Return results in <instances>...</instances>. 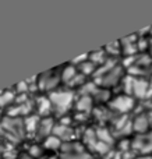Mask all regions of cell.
I'll list each match as a JSON object with an SVG mask.
<instances>
[{
    "label": "cell",
    "instance_id": "cell-1",
    "mask_svg": "<svg viewBox=\"0 0 152 159\" xmlns=\"http://www.w3.org/2000/svg\"><path fill=\"white\" fill-rule=\"evenodd\" d=\"M49 99H50V102H52V105L55 106L56 112L63 113V112H66L70 107V105L73 103V101H74V93L70 92V91L59 89V91H53V92L50 93Z\"/></svg>",
    "mask_w": 152,
    "mask_h": 159
},
{
    "label": "cell",
    "instance_id": "cell-2",
    "mask_svg": "<svg viewBox=\"0 0 152 159\" xmlns=\"http://www.w3.org/2000/svg\"><path fill=\"white\" fill-rule=\"evenodd\" d=\"M110 105H112V107H114V109L119 110V112H127V110H130L131 107H133L134 101H133V98H130V96L122 95V96L114 98Z\"/></svg>",
    "mask_w": 152,
    "mask_h": 159
},
{
    "label": "cell",
    "instance_id": "cell-3",
    "mask_svg": "<svg viewBox=\"0 0 152 159\" xmlns=\"http://www.w3.org/2000/svg\"><path fill=\"white\" fill-rule=\"evenodd\" d=\"M120 73H122V70H120L119 67H113V69L108 70V71H106L103 75H101V77H102V78H101V82H102L103 85L114 84L116 81H119Z\"/></svg>",
    "mask_w": 152,
    "mask_h": 159
},
{
    "label": "cell",
    "instance_id": "cell-4",
    "mask_svg": "<svg viewBox=\"0 0 152 159\" xmlns=\"http://www.w3.org/2000/svg\"><path fill=\"white\" fill-rule=\"evenodd\" d=\"M148 92V82L145 80H134L133 84V93L140 98L145 96Z\"/></svg>",
    "mask_w": 152,
    "mask_h": 159
},
{
    "label": "cell",
    "instance_id": "cell-5",
    "mask_svg": "<svg viewBox=\"0 0 152 159\" xmlns=\"http://www.w3.org/2000/svg\"><path fill=\"white\" fill-rule=\"evenodd\" d=\"M39 135H46V137H49V133L53 130V121L50 120V119H45V120H41V123H39Z\"/></svg>",
    "mask_w": 152,
    "mask_h": 159
},
{
    "label": "cell",
    "instance_id": "cell-6",
    "mask_svg": "<svg viewBox=\"0 0 152 159\" xmlns=\"http://www.w3.org/2000/svg\"><path fill=\"white\" fill-rule=\"evenodd\" d=\"M38 110L41 115H47L52 112V102L49 98H41L38 101Z\"/></svg>",
    "mask_w": 152,
    "mask_h": 159
},
{
    "label": "cell",
    "instance_id": "cell-7",
    "mask_svg": "<svg viewBox=\"0 0 152 159\" xmlns=\"http://www.w3.org/2000/svg\"><path fill=\"white\" fill-rule=\"evenodd\" d=\"M91 106H92V99H91V96L89 95H83L77 102V109L83 110V112L89 110L91 109Z\"/></svg>",
    "mask_w": 152,
    "mask_h": 159
},
{
    "label": "cell",
    "instance_id": "cell-8",
    "mask_svg": "<svg viewBox=\"0 0 152 159\" xmlns=\"http://www.w3.org/2000/svg\"><path fill=\"white\" fill-rule=\"evenodd\" d=\"M60 145H61V141L57 135L50 134L49 137L45 138V147H46L47 149H57Z\"/></svg>",
    "mask_w": 152,
    "mask_h": 159
},
{
    "label": "cell",
    "instance_id": "cell-9",
    "mask_svg": "<svg viewBox=\"0 0 152 159\" xmlns=\"http://www.w3.org/2000/svg\"><path fill=\"white\" fill-rule=\"evenodd\" d=\"M77 74H78V73L75 71L74 66H67V67H64L63 73H61V80H63L64 82H67V84H70V82H71V80L74 78Z\"/></svg>",
    "mask_w": 152,
    "mask_h": 159
},
{
    "label": "cell",
    "instance_id": "cell-10",
    "mask_svg": "<svg viewBox=\"0 0 152 159\" xmlns=\"http://www.w3.org/2000/svg\"><path fill=\"white\" fill-rule=\"evenodd\" d=\"M148 127V117L145 115L142 116H138V117L136 119V121H134V129L137 130V131H145Z\"/></svg>",
    "mask_w": 152,
    "mask_h": 159
},
{
    "label": "cell",
    "instance_id": "cell-11",
    "mask_svg": "<svg viewBox=\"0 0 152 159\" xmlns=\"http://www.w3.org/2000/svg\"><path fill=\"white\" fill-rule=\"evenodd\" d=\"M95 66L96 64H94L91 60L89 61H84V63H81L80 64V69H81V74H91L92 71L95 70Z\"/></svg>",
    "mask_w": 152,
    "mask_h": 159
},
{
    "label": "cell",
    "instance_id": "cell-12",
    "mask_svg": "<svg viewBox=\"0 0 152 159\" xmlns=\"http://www.w3.org/2000/svg\"><path fill=\"white\" fill-rule=\"evenodd\" d=\"M103 59H105V53H103L102 50H98V52L89 53V60H91L94 64H95V63H96V64L102 63Z\"/></svg>",
    "mask_w": 152,
    "mask_h": 159
},
{
    "label": "cell",
    "instance_id": "cell-13",
    "mask_svg": "<svg viewBox=\"0 0 152 159\" xmlns=\"http://www.w3.org/2000/svg\"><path fill=\"white\" fill-rule=\"evenodd\" d=\"M13 93L11 92H0V106H4L10 101H13Z\"/></svg>",
    "mask_w": 152,
    "mask_h": 159
},
{
    "label": "cell",
    "instance_id": "cell-14",
    "mask_svg": "<svg viewBox=\"0 0 152 159\" xmlns=\"http://www.w3.org/2000/svg\"><path fill=\"white\" fill-rule=\"evenodd\" d=\"M66 159H91V157L87 154H84V152H71V154H69L66 157Z\"/></svg>",
    "mask_w": 152,
    "mask_h": 159
},
{
    "label": "cell",
    "instance_id": "cell-15",
    "mask_svg": "<svg viewBox=\"0 0 152 159\" xmlns=\"http://www.w3.org/2000/svg\"><path fill=\"white\" fill-rule=\"evenodd\" d=\"M21 159H34V158L31 157L29 154H25V155H22V157H21Z\"/></svg>",
    "mask_w": 152,
    "mask_h": 159
},
{
    "label": "cell",
    "instance_id": "cell-16",
    "mask_svg": "<svg viewBox=\"0 0 152 159\" xmlns=\"http://www.w3.org/2000/svg\"><path fill=\"white\" fill-rule=\"evenodd\" d=\"M49 159H55V158H49Z\"/></svg>",
    "mask_w": 152,
    "mask_h": 159
}]
</instances>
